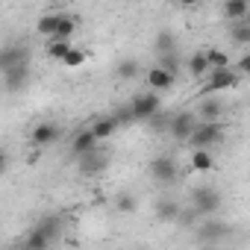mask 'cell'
<instances>
[{
	"instance_id": "22",
	"label": "cell",
	"mask_w": 250,
	"mask_h": 250,
	"mask_svg": "<svg viewBox=\"0 0 250 250\" xmlns=\"http://www.w3.org/2000/svg\"><path fill=\"white\" fill-rule=\"evenodd\" d=\"M212 168H215V156H212L209 150H203V147H194V153H191V171L209 174Z\"/></svg>"
},
{
	"instance_id": "30",
	"label": "cell",
	"mask_w": 250,
	"mask_h": 250,
	"mask_svg": "<svg viewBox=\"0 0 250 250\" xmlns=\"http://www.w3.org/2000/svg\"><path fill=\"white\" fill-rule=\"evenodd\" d=\"M206 53V59H209V68H227L229 65V56L224 53V50H218V47H209V50H203Z\"/></svg>"
},
{
	"instance_id": "14",
	"label": "cell",
	"mask_w": 250,
	"mask_h": 250,
	"mask_svg": "<svg viewBox=\"0 0 250 250\" xmlns=\"http://www.w3.org/2000/svg\"><path fill=\"white\" fill-rule=\"evenodd\" d=\"M180 209H183V203L174 200V197H159V200L153 203V215H156L159 221H165V224H177Z\"/></svg>"
},
{
	"instance_id": "3",
	"label": "cell",
	"mask_w": 250,
	"mask_h": 250,
	"mask_svg": "<svg viewBox=\"0 0 250 250\" xmlns=\"http://www.w3.org/2000/svg\"><path fill=\"white\" fill-rule=\"evenodd\" d=\"M238 85H241V74H238L232 65H227V68H209V74H206V85L200 88V97H203V94L232 91V88H238Z\"/></svg>"
},
{
	"instance_id": "4",
	"label": "cell",
	"mask_w": 250,
	"mask_h": 250,
	"mask_svg": "<svg viewBox=\"0 0 250 250\" xmlns=\"http://www.w3.org/2000/svg\"><path fill=\"white\" fill-rule=\"evenodd\" d=\"M221 203H224V197H221V191L212 188V186H197V188L191 191V197H188V206H191V212H194L197 218L215 215V212L221 209Z\"/></svg>"
},
{
	"instance_id": "5",
	"label": "cell",
	"mask_w": 250,
	"mask_h": 250,
	"mask_svg": "<svg viewBox=\"0 0 250 250\" xmlns=\"http://www.w3.org/2000/svg\"><path fill=\"white\" fill-rule=\"evenodd\" d=\"M130 118L133 121H147V118H153L159 109H162V97H159V91H142V94H136L133 100H130Z\"/></svg>"
},
{
	"instance_id": "13",
	"label": "cell",
	"mask_w": 250,
	"mask_h": 250,
	"mask_svg": "<svg viewBox=\"0 0 250 250\" xmlns=\"http://www.w3.org/2000/svg\"><path fill=\"white\" fill-rule=\"evenodd\" d=\"M224 112H227V106H224V100H221V97L203 94L194 118H197V121H221V118H224Z\"/></svg>"
},
{
	"instance_id": "29",
	"label": "cell",
	"mask_w": 250,
	"mask_h": 250,
	"mask_svg": "<svg viewBox=\"0 0 250 250\" xmlns=\"http://www.w3.org/2000/svg\"><path fill=\"white\" fill-rule=\"evenodd\" d=\"M156 65L165 68V71H171V74H177L180 71V50L177 53H159L156 56Z\"/></svg>"
},
{
	"instance_id": "7",
	"label": "cell",
	"mask_w": 250,
	"mask_h": 250,
	"mask_svg": "<svg viewBox=\"0 0 250 250\" xmlns=\"http://www.w3.org/2000/svg\"><path fill=\"white\" fill-rule=\"evenodd\" d=\"M30 59H33V50L24 42H12L6 47H0V74L15 65H30Z\"/></svg>"
},
{
	"instance_id": "28",
	"label": "cell",
	"mask_w": 250,
	"mask_h": 250,
	"mask_svg": "<svg viewBox=\"0 0 250 250\" xmlns=\"http://www.w3.org/2000/svg\"><path fill=\"white\" fill-rule=\"evenodd\" d=\"M68 47H71V39H47V56L53 62H59L68 53Z\"/></svg>"
},
{
	"instance_id": "26",
	"label": "cell",
	"mask_w": 250,
	"mask_h": 250,
	"mask_svg": "<svg viewBox=\"0 0 250 250\" xmlns=\"http://www.w3.org/2000/svg\"><path fill=\"white\" fill-rule=\"evenodd\" d=\"M85 62H88V53L80 50V47H74V44H71L68 53L59 59V65H65V68H80V65H85Z\"/></svg>"
},
{
	"instance_id": "19",
	"label": "cell",
	"mask_w": 250,
	"mask_h": 250,
	"mask_svg": "<svg viewBox=\"0 0 250 250\" xmlns=\"http://www.w3.org/2000/svg\"><path fill=\"white\" fill-rule=\"evenodd\" d=\"M74 33H77V18H74V15H68V12H59L56 30H53V36H50V39H74Z\"/></svg>"
},
{
	"instance_id": "6",
	"label": "cell",
	"mask_w": 250,
	"mask_h": 250,
	"mask_svg": "<svg viewBox=\"0 0 250 250\" xmlns=\"http://www.w3.org/2000/svg\"><path fill=\"white\" fill-rule=\"evenodd\" d=\"M150 180L156 183V186H174L177 180H180V168H177V159L174 156H168V153H162V156H156L153 162H150Z\"/></svg>"
},
{
	"instance_id": "11",
	"label": "cell",
	"mask_w": 250,
	"mask_h": 250,
	"mask_svg": "<svg viewBox=\"0 0 250 250\" xmlns=\"http://www.w3.org/2000/svg\"><path fill=\"white\" fill-rule=\"evenodd\" d=\"M0 77H3V91H6V94H18V91H24L27 83H30V65L6 68Z\"/></svg>"
},
{
	"instance_id": "31",
	"label": "cell",
	"mask_w": 250,
	"mask_h": 250,
	"mask_svg": "<svg viewBox=\"0 0 250 250\" xmlns=\"http://www.w3.org/2000/svg\"><path fill=\"white\" fill-rule=\"evenodd\" d=\"M235 71L244 77V74H250V53H244L241 59H238V65H235Z\"/></svg>"
},
{
	"instance_id": "8",
	"label": "cell",
	"mask_w": 250,
	"mask_h": 250,
	"mask_svg": "<svg viewBox=\"0 0 250 250\" xmlns=\"http://www.w3.org/2000/svg\"><path fill=\"white\" fill-rule=\"evenodd\" d=\"M77 168H80V174H85V177L103 174V171L109 168V153H103L100 147H91V150H85V153L77 156Z\"/></svg>"
},
{
	"instance_id": "33",
	"label": "cell",
	"mask_w": 250,
	"mask_h": 250,
	"mask_svg": "<svg viewBox=\"0 0 250 250\" xmlns=\"http://www.w3.org/2000/svg\"><path fill=\"white\" fill-rule=\"evenodd\" d=\"M6 171V153H0V174Z\"/></svg>"
},
{
	"instance_id": "16",
	"label": "cell",
	"mask_w": 250,
	"mask_h": 250,
	"mask_svg": "<svg viewBox=\"0 0 250 250\" xmlns=\"http://www.w3.org/2000/svg\"><path fill=\"white\" fill-rule=\"evenodd\" d=\"M118 127H121V121H118V115H103V118H97L94 124H91V133H94V139L97 142H103V139H112L115 133H118Z\"/></svg>"
},
{
	"instance_id": "2",
	"label": "cell",
	"mask_w": 250,
	"mask_h": 250,
	"mask_svg": "<svg viewBox=\"0 0 250 250\" xmlns=\"http://www.w3.org/2000/svg\"><path fill=\"white\" fill-rule=\"evenodd\" d=\"M224 133H227V124L224 121H197L191 136H188V145L209 150V147H215V145L224 142Z\"/></svg>"
},
{
	"instance_id": "17",
	"label": "cell",
	"mask_w": 250,
	"mask_h": 250,
	"mask_svg": "<svg viewBox=\"0 0 250 250\" xmlns=\"http://www.w3.org/2000/svg\"><path fill=\"white\" fill-rule=\"evenodd\" d=\"M221 12H224L227 21H244L250 15V3H247V0H224Z\"/></svg>"
},
{
	"instance_id": "24",
	"label": "cell",
	"mask_w": 250,
	"mask_h": 250,
	"mask_svg": "<svg viewBox=\"0 0 250 250\" xmlns=\"http://www.w3.org/2000/svg\"><path fill=\"white\" fill-rule=\"evenodd\" d=\"M115 209H118L121 215H133V212L139 209V197H136L133 191H121V194L115 197Z\"/></svg>"
},
{
	"instance_id": "23",
	"label": "cell",
	"mask_w": 250,
	"mask_h": 250,
	"mask_svg": "<svg viewBox=\"0 0 250 250\" xmlns=\"http://www.w3.org/2000/svg\"><path fill=\"white\" fill-rule=\"evenodd\" d=\"M229 39H232V44H238V47L250 44V18H244V21H232Z\"/></svg>"
},
{
	"instance_id": "32",
	"label": "cell",
	"mask_w": 250,
	"mask_h": 250,
	"mask_svg": "<svg viewBox=\"0 0 250 250\" xmlns=\"http://www.w3.org/2000/svg\"><path fill=\"white\" fill-rule=\"evenodd\" d=\"M177 3H180V6H197L200 0H177Z\"/></svg>"
},
{
	"instance_id": "10",
	"label": "cell",
	"mask_w": 250,
	"mask_h": 250,
	"mask_svg": "<svg viewBox=\"0 0 250 250\" xmlns=\"http://www.w3.org/2000/svg\"><path fill=\"white\" fill-rule=\"evenodd\" d=\"M59 139H62V127H59V124H53V121L36 124L33 133H30L33 147H47V145H53V142H59Z\"/></svg>"
},
{
	"instance_id": "9",
	"label": "cell",
	"mask_w": 250,
	"mask_h": 250,
	"mask_svg": "<svg viewBox=\"0 0 250 250\" xmlns=\"http://www.w3.org/2000/svg\"><path fill=\"white\" fill-rule=\"evenodd\" d=\"M227 235H229V224L206 221V218H203V224H197V229H194V238L203 241V244H218V241H224Z\"/></svg>"
},
{
	"instance_id": "25",
	"label": "cell",
	"mask_w": 250,
	"mask_h": 250,
	"mask_svg": "<svg viewBox=\"0 0 250 250\" xmlns=\"http://www.w3.org/2000/svg\"><path fill=\"white\" fill-rule=\"evenodd\" d=\"M115 74H118V80H136V77L142 74V65H139L136 59H121V62L115 65Z\"/></svg>"
},
{
	"instance_id": "12",
	"label": "cell",
	"mask_w": 250,
	"mask_h": 250,
	"mask_svg": "<svg viewBox=\"0 0 250 250\" xmlns=\"http://www.w3.org/2000/svg\"><path fill=\"white\" fill-rule=\"evenodd\" d=\"M194 124H197V118H194L191 112H180V115H174V118L168 121V130H165V133H171L177 142H188Z\"/></svg>"
},
{
	"instance_id": "20",
	"label": "cell",
	"mask_w": 250,
	"mask_h": 250,
	"mask_svg": "<svg viewBox=\"0 0 250 250\" xmlns=\"http://www.w3.org/2000/svg\"><path fill=\"white\" fill-rule=\"evenodd\" d=\"M177 50H180V42H177L174 33H168V30L156 33V42H153V53H156V56H159V53H177Z\"/></svg>"
},
{
	"instance_id": "21",
	"label": "cell",
	"mask_w": 250,
	"mask_h": 250,
	"mask_svg": "<svg viewBox=\"0 0 250 250\" xmlns=\"http://www.w3.org/2000/svg\"><path fill=\"white\" fill-rule=\"evenodd\" d=\"M186 68H188V74H191L194 80H203V77L209 74V59H206V53H203V50L191 53L188 62H186Z\"/></svg>"
},
{
	"instance_id": "27",
	"label": "cell",
	"mask_w": 250,
	"mask_h": 250,
	"mask_svg": "<svg viewBox=\"0 0 250 250\" xmlns=\"http://www.w3.org/2000/svg\"><path fill=\"white\" fill-rule=\"evenodd\" d=\"M56 21H59V12L42 15V18H39V24H36V33H39L42 39H50V36H53V30H56Z\"/></svg>"
},
{
	"instance_id": "15",
	"label": "cell",
	"mask_w": 250,
	"mask_h": 250,
	"mask_svg": "<svg viewBox=\"0 0 250 250\" xmlns=\"http://www.w3.org/2000/svg\"><path fill=\"white\" fill-rule=\"evenodd\" d=\"M174 83H177V74H171V71H165L159 65H153L147 71V85L153 91H168V88H174Z\"/></svg>"
},
{
	"instance_id": "1",
	"label": "cell",
	"mask_w": 250,
	"mask_h": 250,
	"mask_svg": "<svg viewBox=\"0 0 250 250\" xmlns=\"http://www.w3.org/2000/svg\"><path fill=\"white\" fill-rule=\"evenodd\" d=\"M62 227H65L62 215H44V218H39L30 227V232L24 238V247H30V250H47V247H53L62 238Z\"/></svg>"
},
{
	"instance_id": "18",
	"label": "cell",
	"mask_w": 250,
	"mask_h": 250,
	"mask_svg": "<svg viewBox=\"0 0 250 250\" xmlns=\"http://www.w3.org/2000/svg\"><path fill=\"white\" fill-rule=\"evenodd\" d=\"M91 147H97V139H94V133L85 127V130H77L74 133V139H71V153L74 156H80V153H85V150H91Z\"/></svg>"
}]
</instances>
